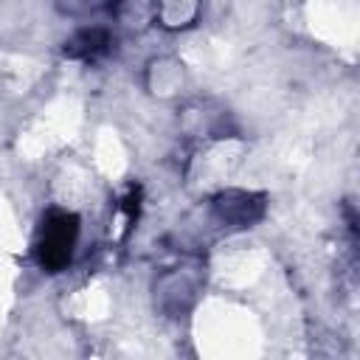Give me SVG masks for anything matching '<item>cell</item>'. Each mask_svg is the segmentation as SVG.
<instances>
[{
    "label": "cell",
    "instance_id": "2",
    "mask_svg": "<svg viewBox=\"0 0 360 360\" xmlns=\"http://www.w3.org/2000/svg\"><path fill=\"white\" fill-rule=\"evenodd\" d=\"M107 45H110V34L104 28H84L68 42V53L82 56V59H93V56L104 53Z\"/></svg>",
    "mask_w": 360,
    "mask_h": 360
},
{
    "label": "cell",
    "instance_id": "1",
    "mask_svg": "<svg viewBox=\"0 0 360 360\" xmlns=\"http://www.w3.org/2000/svg\"><path fill=\"white\" fill-rule=\"evenodd\" d=\"M76 242H79V217L65 208H51L39 219V228L34 236L37 264L48 273L65 270L73 259Z\"/></svg>",
    "mask_w": 360,
    "mask_h": 360
}]
</instances>
